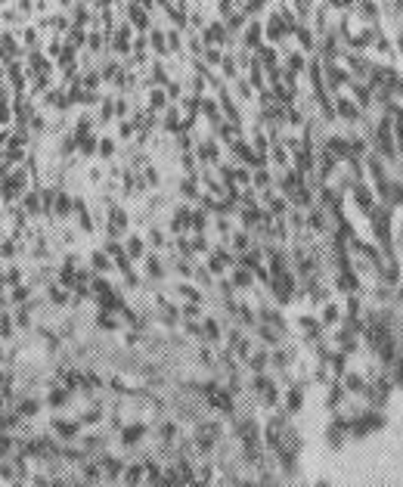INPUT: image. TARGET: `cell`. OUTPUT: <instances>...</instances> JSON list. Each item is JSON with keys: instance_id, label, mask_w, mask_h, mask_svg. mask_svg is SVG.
I'll list each match as a JSON object with an SVG mask.
<instances>
[{"instance_id": "1", "label": "cell", "mask_w": 403, "mask_h": 487, "mask_svg": "<svg viewBox=\"0 0 403 487\" xmlns=\"http://www.w3.org/2000/svg\"><path fill=\"white\" fill-rule=\"evenodd\" d=\"M146 431H149V422L134 419V422H128V425H121V428H118V441L124 444V447H137V444L146 437Z\"/></svg>"}, {"instance_id": "2", "label": "cell", "mask_w": 403, "mask_h": 487, "mask_svg": "<svg viewBox=\"0 0 403 487\" xmlns=\"http://www.w3.org/2000/svg\"><path fill=\"white\" fill-rule=\"evenodd\" d=\"M50 428H53V434L59 437V441H78V434H81V419H62V416H56L53 422H50Z\"/></svg>"}, {"instance_id": "3", "label": "cell", "mask_w": 403, "mask_h": 487, "mask_svg": "<svg viewBox=\"0 0 403 487\" xmlns=\"http://www.w3.org/2000/svg\"><path fill=\"white\" fill-rule=\"evenodd\" d=\"M279 403H282V410L286 413H301V407H304V382H295L286 394H279Z\"/></svg>"}, {"instance_id": "4", "label": "cell", "mask_w": 403, "mask_h": 487, "mask_svg": "<svg viewBox=\"0 0 403 487\" xmlns=\"http://www.w3.org/2000/svg\"><path fill=\"white\" fill-rule=\"evenodd\" d=\"M230 282H233V289L236 292H248V289H255V273L245 267V264H233L230 267Z\"/></svg>"}, {"instance_id": "5", "label": "cell", "mask_w": 403, "mask_h": 487, "mask_svg": "<svg viewBox=\"0 0 403 487\" xmlns=\"http://www.w3.org/2000/svg\"><path fill=\"white\" fill-rule=\"evenodd\" d=\"M140 261H143V270L149 273V279H165V276H168V267L161 264V255H158V252H152V255H143Z\"/></svg>"}, {"instance_id": "6", "label": "cell", "mask_w": 403, "mask_h": 487, "mask_svg": "<svg viewBox=\"0 0 403 487\" xmlns=\"http://www.w3.org/2000/svg\"><path fill=\"white\" fill-rule=\"evenodd\" d=\"M220 338H223V326H220L214 316H205V320H202V342L214 345V342H220Z\"/></svg>"}, {"instance_id": "7", "label": "cell", "mask_w": 403, "mask_h": 487, "mask_svg": "<svg viewBox=\"0 0 403 487\" xmlns=\"http://www.w3.org/2000/svg\"><path fill=\"white\" fill-rule=\"evenodd\" d=\"M124 242V252H128V258L131 261H140L143 255H146V246H143V233H131L128 239H121Z\"/></svg>"}, {"instance_id": "8", "label": "cell", "mask_w": 403, "mask_h": 487, "mask_svg": "<svg viewBox=\"0 0 403 487\" xmlns=\"http://www.w3.org/2000/svg\"><path fill=\"white\" fill-rule=\"evenodd\" d=\"M177 428H180V425L168 419V422H158V425H155V434H158L161 444H174V441H177Z\"/></svg>"}, {"instance_id": "9", "label": "cell", "mask_w": 403, "mask_h": 487, "mask_svg": "<svg viewBox=\"0 0 403 487\" xmlns=\"http://www.w3.org/2000/svg\"><path fill=\"white\" fill-rule=\"evenodd\" d=\"M90 270L109 273V270H115V264H112V258H109L106 252H90Z\"/></svg>"}, {"instance_id": "10", "label": "cell", "mask_w": 403, "mask_h": 487, "mask_svg": "<svg viewBox=\"0 0 403 487\" xmlns=\"http://www.w3.org/2000/svg\"><path fill=\"white\" fill-rule=\"evenodd\" d=\"M121 481L124 484H143V459L128 466V469H121Z\"/></svg>"}, {"instance_id": "11", "label": "cell", "mask_w": 403, "mask_h": 487, "mask_svg": "<svg viewBox=\"0 0 403 487\" xmlns=\"http://www.w3.org/2000/svg\"><path fill=\"white\" fill-rule=\"evenodd\" d=\"M177 292H180L186 301H198V304H205V295H202L195 286H189V282H177Z\"/></svg>"}, {"instance_id": "12", "label": "cell", "mask_w": 403, "mask_h": 487, "mask_svg": "<svg viewBox=\"0 0 403 487\" xmlns=\"http://www.w3.org/2000/svg\"><path fill=\"white\" fill-rule=\"evenodd\" d=\"M180 316H183V320H198V316H202V304H198V301H183Z\"/></svg>"}, {"instance_id": "13", "label": "cell", "mask_w": 403, "mask_h": 487, "mask_svg": "<svg viewBox=\"0 0 403 487\" xmlns=\"http://www.w3.org/2000/svg\"><path fill=\"white\" fill-rule=\"evenodd\" d=\"M0 279H4L7 286H19V282H25V270H22V267H10Z\"/></svg>"}, {"instance_id": "14", "label": "cell", "mask_w": 403, "mask_h": 487, "mask_svg": "<svg viewBox=\"0 0 403 487\" xmlns=\"http://www.w3.org/2000/svg\"><path fill=\"white\" fill-rule=\"evenodd\" d=\"M149 242H152L155 249H165V246H168V236L161 233L158 227H149Z\"/></svg>"}, {"instance_id": "15", "label": "cell", "mask_w": 403, "mask_h": 487, "mask_svg": "<svg viewBox=\"0 0 403 487\" xmlns=\"http://www.w3.org/2000/svg\"><path fill=\"white\" fill-rule=\"evenodd\" d=\"M180 165H183V171H186V174H195V171H198V161H195L189 152H183V155H180Z\"/></svg>"}, {"instance_id": "16", "label": "cell", "mask_w": 403, "mask_h": 487, "mask_svg": "<svg viewBox=\"0 0 403 487\" xmlns=\"http://www.w3.org/2000/svg\"><path fill=\"white\" fill-rule=\"evenodd\" d=\"M99 155L109 161V158L115 155V143H112V140H103V143H99Z\"/></svg>"}, {"instance_id": "17", "label": "cell", "mask_w": 403, "mask_h": 487, "mask_svg": "<svg viewBox=\"0 0 403 487\" xmlns=\"http://www.w3.org/2000/svg\"><path fill=\"white\" fill-rule=\"evenodd\" d=\"M131 134H134V128H131V125H121V137H124V140H128Z\"/></svg>"}]
</instances>
